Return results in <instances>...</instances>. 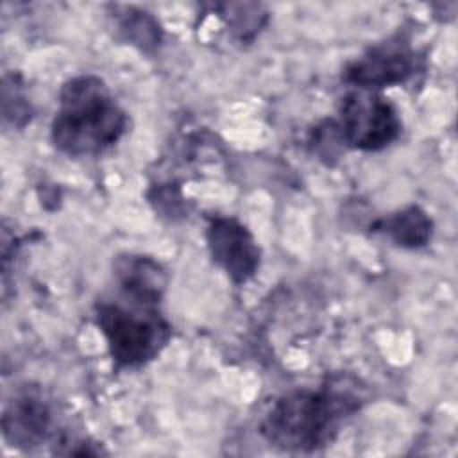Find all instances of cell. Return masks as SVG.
Masks as SVG:
<instances>
[{"mask_svg": "<svg viewBox=\"0 0 458 458\" xmlns=\"http://www.w3.org/2000/svg\"><path fill=\"white\" fill-rule=\"evenodd\" d=\"M127 127L123 109L97 75H77L59 93L50 136L68 156H95L114 145Z\"/></svg>", "mask_w": 458, "mask_h": 458, "instance_id": "obj_1", "label": "cell"}, {"mask_svg": "<svg viewBox=\"0 0 458 458\" xmlns=\"http://www.w3.org/2000/svg\"><path fill=\"white\" fill-rule=\"evenodd\" d=\"M358 406L360 397L349 390H297L276 401L261 424V433L279 449L315 451L333 440L340 422Z\"/></svg>", "mask_w": 458, "mask_h": 458, "instance_id": "obj_2", "label": "cell"}, {"mask_svg": "<svg viewBox=\"0 0 458 458\" xmlns=\"http://www.w3.org/2000/svg\"><path fill=\"white\" fill-rule=\"evenodd\" d=\"M131 302V308L116 302L98 304L97 324L113 360L123 367H140L154 360L166 345L170 326L154 310V302L134 297Z\"/></svg>", "mask_w": 458, "mask_h": 458, "instance_id": "obj_3", "label": "cell"}, {"mask_svg": "<svg viewBox=\"0 0 458 458\" xmlns=\"http://www.w3.org/2000/svg\"><path fill=\"white\" fill-rule=\"evenodd\" d=\"M338 129L345 145L370 152L397 140L401 120L386 98L369 89H358L342 98Z\"/></svg>", "mask_w": 458, "mask_h": 458, "instance_id": "obj_4", "label": "cell"}, {"mask_svg": "<svg viewBox=\"0 0 458 458\" xmlns=\"http://www.w3.org/2000/svg\"><path fill=\"white\" fill-rule=\"evenodd\" d=\"M415 70V54L408 41L392 38L349 63L344 70V81L360 89L385 88L404 82Z\"/></svg>", "mask_w": 458, "mask_h": 458, "instance_id": "obj_5", "label": "cell"}, {"mask_svg": "<svg viewBox=\"0 0 458 458\" xmlns=\"http://www.w3.org/2000/svg\"><path fill=\"white\" fill-rule=\"evenodd\" d=\"M208 247L216 265H220L234 283H245L259 267V249L256 240L234 218L216 216L209 222Z\"/></svg>", "mask_w": 458, "mask_h": 458, "instance_id": "obj_6", "label": "cell"}, {"mask_svg": "<svg viewBox=\"0 0 458 458\" xmlns=\"http://www.w3.org/2000/svg\"><path fill=\"white\" fill-rule=\"evenodd\" d=\"M50 428V408L34 394H21L13 399L2 417L4 437L11 447L18 449H32L41 445L48 438Z\"/></svg>", "mask_w": 458, "mask_h": 458, "instance_id": "obj_7", "label": "cell"}, {"mask_svg": "<svg viewBox=\"0 0 458 458\" xmlns=\"http://www.w3.org/2000/svg\"><path fill=\"white\" fill-rule=\"evenodd\" d=\"M377 227L395 243L410 249L422 247L431 238V220L417 206H408L392 216L383 218Z\"/></svg>", "mask_w": 458, "mask_h": 458, "instance_id": "obj_8", "label": "cell"}, {"mask_svg": "<svg viewBox=\"0 0 458 458\" xmlns=\"http://www.w3.org/2000/svg\"><path fill=\"white\" fill-rule=\"evenodd\" d=\"M120 30L127 41L138 45L143 50L154 48L161 39L156 20L141 11L129 9L127 14H123L120 20Z\"/></svg>", "mask_w": 458, "mask_h": 458, "instance_id": "obj_9", "label": "cell"}, {"mask_svg": "<svg viewBox=\"0 0 458 458\" xmlns=\"http://www.w3.org/2000/svg\"><path fill=\"white\" fill-rule=\"evenodd\" d=\"M4 116L11 120L14 125H23L30 116V106L25 95L20 91L14 75H7L4 79V95H2Z\"/></svg>", "mask_w": 458, "mask_h": 458, "instance_id": "obj_10", "label": "cell"}]
</instances>
